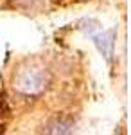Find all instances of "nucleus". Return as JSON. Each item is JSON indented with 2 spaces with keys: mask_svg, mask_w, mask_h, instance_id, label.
Masks as SVG:
<instances>
[{
  "mask_svg": "<svg viewBox=\"0 0 131 135\" xmlns=\"http://www.w3.org/2000/svg\"><path fill=\"white\" fill-rule=\"evenodd\" d=\"M45 133H54V135H67L74 132V123L67 117H56L51 123H47L43 128Z\"/></svg>",
  "mask_w": 131,
  "mask_h": 135,
  "instance_id": "nucleus-3",
  "label": "nucleus"
},
{
  "mask_svg": "<svg viewBox=\"0 0 131 135\" xmlns=\"http://www.w3.org/2000/svg\"><path fill=\"white\" fill-rule=\"evenodd\" d=\"M49 83V78L43 69L25 67L14 76V88L23 95H40Z\"/></svg>",
  "mask_w": 131,
  "mask_h": 135,
  "instance_id": "nucleus-1",
  "label": "nucleus"
},
{
  "mask_svg": "<svg viewBox=\"0 0 131 135\" xmlns=\"http://www.w3.org/2000/svg\"><path fill=\"white\" fill-rule=\"evenodd\" d=\"M81 25H83V31L95 42L97 49L106 58V61H111L113 60V47H115V31L113 29L104 31L101 23H97L95 20H83Z\"/></svg>",
  "mask_w": 131,
  "mask_h": 135,
  "instance_id": "nucleus-2",
  "label": "nucleus"
}]
</instances>
